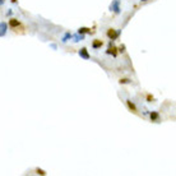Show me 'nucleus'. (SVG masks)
<instances>
[{"mask_svg": "<svg viewBox=\"0 0 176 176\" xmlns=\"http://www.w3.org/2000/svg\"><path fill=\"white\" fill-rule=\"evenodd\" d=\"M110 10L114 12L115 14H120L121 13V8H120V0H114V1H111L110 4Z\"/></svg>", "mask_w": 176, "mask_h": 176, "instance_id": "f257e3e1", "label": "nucleus"}, {"mask_svg": "<svg viewBox=\"0 0 176 176\" xmlns=\"http://www.w3.org/2000/svg\"><path fill=\"white\" fill-rule=\"evenodd\" d=\"M78 54H79V56L82 57V59H84V60H88L91 57V55L88 54V50L86 49V47H82V49L78 51Z\"/></svg>", "mask_w": 176, "mask_h": 176, "instance_id": "f03ea898", "label": "nucleus"}, {"mask_svg": "<svg viewBox=\"0 0 176 176\" xmlns=\"http://www.w3.org/2000/svg\"><path fill=\"white\" fill-rule=\"evenodd\" d=\"M8 32V24L5 22H0V37H4Z\"/></svg>", "mask_w": 176, "mask_h": 176, "instance_id": "7ed1b4c3", "label": "nucleus"}, {"mask_svg": "<svg viewBox=\"0 0 176 176\" xmlns=\"http://www.w3.org/2000/svg\"><path fill=\"white\" fill-rule=\"evenodd\" d=\"M120 35V31H115V29H109L107 31V36L110 37L111 40H116Z\"/></svg>", "mask_w": 176, "mask_h": 176, "instance_id": "20e7f679", "label": "nucleus"}, {"mask_svg": "<svg viewBox=\"0 0 176 176\" xmlns=\"http://www.w3.org/2000/svg\"><path fill=\"white\" fill-rule=\"evenodd\" d=\"M101 46H102V41H101V40H96V41H93V42H92V47H93L94 50L100 49Z\"/></svg>", "mask_w": 176, "mask_h": 176, "instance_id": "39448f33", "label": "nucleus"}, {"mask_svg": "<svg viewBox=\"0 0 176 176\" xmlns=\"http://www.w3.org/2000/svg\"><path fill=\"white\" fill-rule=\"evenodd\" d=\"M73 38H74V42H79V41H83V40H84V35H80V33H78V35L73 36Z\"/></svg>", "mask_w": 176, "mask_h": 176, "instance_id": "423d86ee", "label": "nucleus"}, {"mask_svg": "<svg viewBox=\"0 0 176 176\" xmlns=\"http://www.w3.org/2000/svg\"><path fill=\"white\" fill-rule=\"evenodd\" d=\"M91 29L87 28V27H80L79 29H78V33H80V35H84V33H89Z\"/></svg>", "mask_w": 176, "mask_h": 176, "instance_id": "0eeeda50", "label": "nucleus"}, {"mask_svg": "<svg viewBox=\"0 0 176 176\" xmlns=\"http://www.w3.org/2000/svg\"><path fill=\"white\" fill-rule=\"evenodd\" d=\"M69 38H73V35H72V33H70V32H66V33H65V36L63 37V40H61V41H63L64 43H65V42H66Z\"/></svg>", "mask_w": 176, "mask_h": 176, "instance_id": "6e6552de", "label": "nucleus"}, {"mask_svg": "<svg viewBox=\"0 0 176 176\" xmlns=\"http://www.w3.org/2000/svg\"><path fill=\"white\" fill-rule=\"evenodd\" d=\"M9 26L10 27H18L19 21H17V19H10V21H9Z\"/></svg>", "mask_w": 176, "mask_h": 176, "instance_id": "1a4fd4ad", "label": "nucleus"}, {"mask_svg": "<svg viewBox=\"0 0 176 176\" xmlns=\"http://www.w3.org/2000/svg\"><path fill=\"white\" fill-rule=\"evenodd\" d=\"M151 120H152V121L158 120V112H156V111H152V112H151Z\"/></svg>", "mask_w": 176, "mask_h": 176, "instance_id": "9d476101", "label": "nucleus"}, {"mask_svg": "<svg viewBox=\"0 0 176 176\" xmlns=\"http://www.w3.org/2000/svg\"><path fill=\"white\" fill-rule=\"evenodd\" d=\"M115 50H116L115 47H111L110 46V49L107 50V54H112V56H116V51H115Z\"/></svg>", "mask_w": 176, "mask_h": 176, "instance_id": "9b49d317", "label": "nucleus"}, {"mask_svg": "<svg viewBox=\"0 0 176 176\" xmlns=\"http://www.w3.org/2000/svg\"><path fill=\"white\" fill-rule=\"evenodd\" d=\"M128 106H129V109H131L133 111H137V109H135V106H134V103L130 102V101H128Z\"/></svg>", "mask_w": 176, "mask_h": 176, "instance_id": "f8f14e48", "label": "nucleus"}, {"mask_svg": "<svg viewBox=\"0 0 176 176\" xmlns=\"http://www.w3.org/2000/svg\"><path fill=\"white\" fill-rule=\"evenodd\" d=\"M37 174H41V175H45L46 172L43 171V170H40V168H37Z\"/></svg>", "mask_w": 176, "mask_h": 176, "instance_id": "ddd939ff", "label": "nucleus"}, {"mask_svg": "<svg viewBox=\"0 0 176 176\" xmlns=\"http://www.w3.org/2000/svg\"><path fill=\"white\" fill-rule=\"evenodd\" d=\"M120 83H130V79H121Z\"/></svg>", "mask_w": 176, "mask_h": 176, "instance_id": "4468645a", "label": "nucleus"}, {"mask_svg": "<svg viewBox=\"0 0 176 176\" xmlns=\"http://www.w3.org/2000/svg\"><path fill=\"white\" fill-rule=\"evenodd\" d=\"M12 14H13V10H12V9H9V10L6 12V15H12Z\"/></svg>", "mask_w": 176, "mask_h": 176, "instance_id": "2eb2a0df", "label": "nucleus"}, {"mask_svg": "<svg viewBox=\"0 0 176 176\" xmlns=\"http://www.w3.org/2000/svg\"><path fill=\"white\" fill-rule=\"evenodd\" d=\"M50 46H51L54 50H56V45H54V43H51V45H50Z\"/></svg>", "mask_w": 176, "mask_h": 176, "instance_id": "dca6fc26", "label": "nucleus"}, {"mask_svg": "<svg viewBox=\"0 0 176 176\" xmlns=\"http://www.w3.org/2000/svg\"><path fill=\"white\" fill-rule=\"evenodd\" d=\"M4 1H5V0H0V6H1L3 4H4Z\"/></svg>", "mask_w": 176, "mask_h": 176, "instance_id": "f3484780", "label": "nucleus"}, {"mask_svg": "<svg viewBox=\"0 0 176 176\" xmlns=\"http://www.w3.org/2000/svg\"><path fill=\"white\" fill-rule=\"evenodd\" d=\"M140 1H148V0H140Z\"/></svg>", "mask_w": 176, "mask_h": 176, "instance_id": "a211bd4d", "label": "nucleus"}]
</instances>
